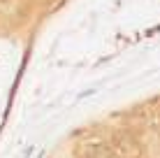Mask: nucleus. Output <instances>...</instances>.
Wrapping results in <instances>:
<instances>
[{
	"instance_id": "1",
	"label": "nucleus",
	"mask_w": 160,
	"mask_h": 158,
	"mask_svg": "<svg viewBox=\"0 0 160 158\" xmlns=\"http://www.w3.org/2000/svg\"><path fill=\"white\" fill-rule=\"evenodd\" d=\"M112 151L118 158H139L142 156V144L135 140V135L128 130H116L112 133Z\"/></svg>"
},
{
	"instance_id": "2",
	"label": "nucleus",
	"mask_w": 160,
	"mask_h": 158,
	"mask_svg": "<svg viewBox=\"0 0 160 158\" xmlns=\"http://www.w3.org/2000/svg\"><path fill=\"white\" fill-rule=\"evenodd\" d=\"M88 158H116V154L112 151V146H104V144H93L88 149Z\"/></svg>"
}]
</instances>
